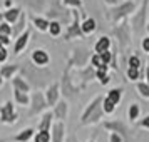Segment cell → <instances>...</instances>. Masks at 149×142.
Segmentation results:
<instances>
[{
	"label": "cell",
	"mask_w": 149,
	"mask_h": 142,
	"mask_svg": "<svg viewBox=\"0 0 149 142\" xmlns=\"http://www.w3.org/2000/svg\"><path fill=\"white\" fill-rule=\"evenodd\" d=\"M101 104H102V99L101 97H95L94 102L87 107V110L84 112L82 115V124H89V122H95L101 119L102 115V110H101Z\"/></svg>",
	"instance_id": "cell-1"
},
{
	"label": "cell",
	"mask_w": 149,
	"mask_h": 142,
	"mask_svg": "<svg viewBox=\"0 0 149 142\" xmlns=\"http://www.w3.org/2000/svg\"><path fill=\"white\" fill-rule=\"evenodd\" d=\"M15 119H17V114L14 112L12 102H5V105L0 109V121L3 124H14Z\"/></svg>",
	"instance_id": "cell-2"
},
{
	"label": "cell",
	"mask_w": 149,
	"mask_h": 142,
	"mask_svg": "<svg viewBox=\"0 0 149 142\" xmlns=\"http://www.w3.org/2000/svg\"><path fill=\"white\" fill-rule=\"evenodd\" d=\"M129 12H134V5H132L131 2H126V3H122V7L111 10V12H109V17H111L112 20H119L121 17L127 15Z\"/></svg>",
	"instance_id": "cell-3"
},
{
	"label": "cell",
	"mask_w": 149,
	"mask_h": 142,
	"mask_svg": "<svg viewBox=\"0 0 149 142\" xmlns=\"http://www.w3.org/2000/svg\"><path fill=\"white\" fill-rule=\"evenodd\" d=\"M47 105V100H44V95L40 92H37L34 94L32 97V109H30V114H39L40 110H44Z\"/></svg>",
	"instance_id": "cell-4"
},
{
	"label": "cell",
	"mask_w": 149,
	"mask_h": 142,
	"mask_svg": "<svg viewBox=\"0 0 149 142\" xmlns=\"http://www.w3.org/2000/svg\"><path fill=\"white\" fill-rule=\"evenodd\" d=\"M29 37H30V32H29V30H25L24 34H20L19 37H17V42H15V47H14V54L15 55H19L24 48L27 47Z\"/></svg>",
	"instance_id": "cell-5"
},
{
	"label": "cell",
	"mask_w": 149,
	"mask_h": 142,
	"mask_svg": "<svg viewBox=\"0 0 149 142\" xmlns=\"http://www.w3.org/2000/svg\"><path fill=\"white\" fill-rule=\"evenodd\" d=\"M72 17H74V24L70 25L69 32L65 34V39H70V37H74V35L82 37V28L77 27V25H79V14H77V12H72Z\"/></svg>",
	"instance_id": "cell-6"
},
{
	"label": "cell",
	"mask_w": 149,
	"mask_h": 142,
	"mask_svg": "<svg viewBox=\"0 0 149 142\" xmlns=\"http://www.w3.org/2000/svg\"><path fill=\"white\" fill-rule=\"evenodd\" d=\"M32 60H34V64H37V65H45L49 62V55H47L45 50H34Z\"/></svg>",
	"instance_id": "cell-7"
},
{
	"label": "cell",
	"mask_w": 149,
	"mask_h": 142,
	"mask_svg": "<svg viewBox=\"0 0 149 142\" xmlns=\"http://www.w3.org/2000/svg\"><path fill=\"white\" fill-rule=\"evenodd\" d=\"M57 97H59V85L55 84L52 87H49V90H47V97H45L47 105H54L55 102H57Z\"/></svg>",
	"instance_id": "cell-8"
},
{
	"label": "cell",
	"mask_w": 149,
	"mask_h": 142,
	"mask_svg": "<svg viewBox=\"0 0 149 142\" xmlns=\"http://www.w3.org/2000/svg\"><path fill=\"white\" fill-rule=\"evenodd\" d=\"M52 142H62L64 139V124L62 122H57L54 124V129H52Z\"/></svg>",
	"instance_id": "cell-9"
},
{
	"label": "cell",
	"mask_w": 149,
	"mask_h": 142,
	"mask_svg": "<svg viewBox=\"0 0 149 142\" xmlns=\"http://www.w3.org/2000/svg\"><path fill=\"white\" fill-rule=\"evenodd\" d=\"M20 17V10L19 8H8L7 12L3 14V19L8 22V24H14V22H17V19Z\"/></svg>",
	"instance_id": "cell-10"
},
{
	"label": "cell",
	"mask_w": 149,
	"mask_h": 142,
	"mask_svg": "<svg viewBox=\"0 0 149 142\" xmlns=\"http://www.w3.org/2000/svg\"><path fill=\"white\" fill-rule=\"evenodd\" d=\"M14 97H15V100L19 102L20 105H27L29 102H30L27 92H22V90H19V89H14Z\"/></svg>",
	"instance_id": "cell-11"
},
{
	"label": "cell",
	"mask_w": 149,
	"mask_h": 142,
	"mask_svg": "<svg viewBox=\"0 0 149 142\" xmlns=\"http://www.w3.org/2000/svg\"><path fill=\"white\" fill-rule=\"evenodd\" d=\"M12 84H14V89H19L22 92H29V89H30V85L24 79H20V77H14L12 79Z\"/></svg>",
	"instance_id": "cell-12"
},
{
	"label": "cell",
	"mask_w": 149,
	"mask_h": 142,
	"mask_svg": "<svg viewBox=\"0 0 149 142\" xmlns=\"http://www.w3.org/2000/svg\"><path fill=\"white\" fill-rule=\"evenodd\" d=\"M19 69H20L19 65H5V67H2V70H0V75H2L3 79H10Z\"/></svg>",
	"instance_id": "cell-13"
},
{
	"label": "cell",
	"mask_w": 149,
	"mask_h": 142,
	"mask_svg": "<svg viewBox=\"0 0 149 142\" xmlns=\"http://www.w3.org/2000/svg\"><path fill=\"white\" fill-rule=\"evenodd\" d=\"M25 22H27V15L20 14V17L17 19V25L14 27V32H12V34L14 35H20V32L24 30V27H25Z\"/></svg>",
	"instance_id": "cell-14"
},
{
	"label": "cell",
	"mask_w": 149,
	"mask_h": 142,
	"mask_svg": "<svg viewBox=\"0 0 149 142\" xmlns=\"http://www.w3.org/2000/svg\"><path fill=\"white\" fill-rule=\"evenodd\" d=\"M32 135H34V129H25V130H22L20 134L15 135V141L17 142H27Z\"/></svg>",
	"instance_id": "cell-15"
},
{
	"label": "cell",
	"mask_w": 149,
	"mask_h": 142,
	"mask_svg": "<svg viewBox=\"0 0 149 142\" xmlns=\"http://www.w3.org/2000/svg\"><path fill=\"white\" fill-rule=\"evenodd\" d=\"M142 25H144V5H142V8L139 10V14L134 17V27L137 32H141Z\"/></svg>",
	"instance_id": "cell-16"
},
{
	"label": "cell",
	"mask_w": 149,
	"mask_h": 142,
	"mask_svg": "<svg viewBox=\"0 0 149 142\" xmlns=\"http://www.w3.org/2000/svg\"><path fill=\"white\" fill-rule=\"evenodd\" d=\"M109 44H111V40H109L107 37H102L101 40L95 44V52H99V54H102L104 50H107L109 48Z\"/></svg>",
	"instance_id": "cell-17"
},
{
	"label": "cell",
	"mask_w": 149,
	"mask_h": 142,
	"mask_svg": "<svg viewBox=\"0 0 149 142\" xmlns=\"http://www.w3.org/2000/svg\"><path fill=\"white\" fill-rule=\"evenodd\" d=\"M55 115L59 119H65V115H67V104L65 102H61L55 105Z\"/></svg>",
	"instance_id": "cell-18"
},
{
	"label": "cell",
	"mask_w": 149,
	"mask_h": 142,
	"mask_svg": "<svg viewBox=\"0 0 149 142\" xmlns=\"http://www.w3.org/2000/svg\"><path fill=\"white\" fill-rule=\"evenodd\" d=\"M81 28H82V32H84V34H91V32H94V30H95V20H94V19H87V20L82 24Z\"/></svg>",
	"instance_id": "cell-19"
},
{
	"label": "cell",
	"mask_w": 149,
	"mask_h": 142,
	"mask_svg": "<svg viewBox=\"0 0 149 142\" xmlns=\"http://www.w3.org/2000/svg\"><path fill=\"white\" fill-rule=\"evenodd\" d=\"M75 57H74V62L77 65H84L86 64V59H87V52L86 50H75Z\"/></svg>",
	"instance_id": "cell-20"
},
{
	"label": "cell",
	"mask_w": 149,
	"mask_h": 142,
	"mask_svg": "<svg viewBox=\"0 0 149 142\" xmlns=\"http://www.w3.org/2000/svg\"><path fill=\"white\" fill-rule=\"evenodd\" d=\"M34 24H35V27L39 28L40 32H45V30H49V25H50V24H49L45 19H37V17L34 19Z\"/></svg>",
	"instance_id": "cell-21"
},
{
	"label": "cell",
	"mask_w": 149,
	"mask_h": 142,
	"mask_svg": "<svg viewBox=\"0 0 149 142\" xmlns=\"http://www.w3.org/2000/svg\"><path fill=\"white\" fill-rule=\"evenodd\" d=\"M106 129H114V130H117L119 134H126V127L122 125L121 122H109V124H106Z\"/></svg>",
	"instance_id": "cell-22"
},
{
	"label": "cell",
	"mask_w": 149,
	"mask_h": 142,
	"mask_svg": "<svg viewBox=\"0 0 149 142\" xmlns=\"http://www.w3.org/2000/svg\"><path fill=\"white\" fill-rule=\"evenodd\" d=\"M50 121H52V114L49 112V114L44 115V119H42V122H40V125H39V129H40V130H49Z\"/></svg>",
	"instance_id": "cell-23"
},
{
	"label": "cell",
	"mask_w": 149,
	"mask_h": 142,
	"mask_svg": "<svg viewBox=\"0 0 149 142\" xmlns=\"http://www.w3.org/2000/svg\"><path fill=\"white\" fill-rule=\"evenodd\" d=\"M12 32H14V27H12L8 22H2V24H0V34L12 35Z\"/></svg>",
	"instance_id": "cell-24"
},
{
	"label": "cell",
	"mask_w": 149,
	"mask_h": 142,
	"mask_svg": "<svg viewBox=\"0 0 149 142\" xmlns=\"http://www.w3.org/2000/svg\"><path fill=\"white\" fill-rule=\"evenodd\" d=\"M49 141H50L49 130H40L39 134L35 135V142H49Z\"/></svg>",
	"instance_id": "cell-25"
},
{
	"label": "cell",
	"mask_w": 149,
	"mask_h": 142,
	"mask_svg": "<svg viewBox=\"0 0 149 142\" xmlns=\"http://www.w3.org/2000/svg\"><path fill=\"white\" fill-rule=\"evenodd\" d=\"M49 32H50V35L57 37V35L61 34V24H59V22H50V25H49Z\"/></svg>",
	"instance_id": "cell-26"
},
{
	"label": "cell",
	"mask_w": 149,
	"mask_h": 142,
	"mask_svg": "<svg viewBox=\"0 0 149 142\" xmlns=\"http://www.w3.org/2000/svg\"><path fill=\"white\" fill-rule=\"evenodd\" d=\"M121 92H122V90H119V89H112V90L109 92L107 97H109L112 102H116V104H117V102L121 100Z\"/></svg>",
	"instance_id": "cell-27"
},
{
	"label": "cell",
	"mask_w": 149,
	"mask_h": 142,
	"mask_svg": "<svg viewBox=\"0 0 149 142\" xmlns=\"http://www.w3.org/2000/svg\"><path fill=\"white\" fill-rule=\"evenodd\" d=\"M114 105H116V102H112L111 99H109V97L106 99V100H104V110H106L107 114L114 112Z\"/></svg>",
	"instance_id": "cell-28"
},
{
	"label": "cell",
	"mask_w": 149,
	"mask_h": 142,
	"mask_svg": "<svg viewBox=\"0 0 149 142\" xmlns=\"http://www.w3.org/2000/svg\"><path fill=\"white\" fill-rule=\"evenodd\" d=\"M137 115H139V105H137V104H132L131 109H129V119H132V121H134Z\"/></svg>",
	"instance_id": "cell-29"
},
{
	"label": "cell",
	"mask_w": 149,
	"mask_h": 142,
	"mask_svg": "<svg viewBox=\"0 0 149 142\" xmlns=\"http://www.w3.org/2000/svg\"><path fill=\"white\" fill-rule=\"evenodd\" d=\"M92 65H94V67H102V65H107V64H106V62L102 60V57L101 55H94V57H92Z\"/></svg>",
	"instance_id": "cell-30"
},
{
	"label": "cell",
	"mask_w": 149,
	"mask_h": 142,
	"mask_svg": "<svg viewBox=\"0 0 149 142\" xmlns=\"http://www.w3.org/2000/svg\"><path fill=\"white\" fill-rule=\"evenodd\" d=\"M137 89H139V92H141L144 97H148V99H149V85H146V84H139Z\"/></svg>",
	"instance_id": "cell-31"
},
{
	"label": "cell",
	"mask_w": 149,
	"mask_h": 142,
	"mask_svg": "<svg viewBox=\"0 0 149 142\" xmlns=\"http://www.w3.org/2000/svg\"><path fill=\"white\" fill-rule=\"evenodd\" d=\"M137 75H139V72H137V69H136V67H129V70H127V77L131 79V80H134V79H137Z\"/></svg>",
	"instance_id": "cell-32"
},
{
	"label": "cell",
	"mask_w": 149,
	"mask_h": 142,
	"mask_svg": "<svg viewBox=\"0 0 149 142\" xmlns=\"http://www.w3.org/2000/svg\"><path fill=\"white\" fill-rule=\"evenodd\" d=\"M141 65V60H139V57H131L129 59V67H139Z\"/></svg>",
	"instance_id": "cell-33"
},
{
	"label": "cell",
	"mask_w": 149,
	"mask_h": 142,
	"mask_svg": "<svg viewBox=\"0 0 149 142\" xmlns=\"http://www.w3.org/2000/svg\"><path fill=\"white\" fill-rule=\"evenodd\" d=\"M7 57H8V52H7V48H5V45H3V47L0 48V62H5Z\"/></svg>",
	"instance_id": "cell-34"
},
{
	"label": "cell",
	"mask_w": 149,
	"mask_h": 142,
	"mask_svg": "<svg viewBox=\"0 0 149 142\" xmlns=\"http://www.w3.org/2000/svg\"><path fill=\"white\" fill-rule=\"evenodd\" d=\"M101 57H102V60L106 62V64H109V60H111V52L109 50H104L101 54Z\"/></svg>",
	"instance_id": "cell-35"
},
{
	"label": "cell",
	"mask_w": 149,
	"mask_h": 142,
	"mask_svg": "<svg viewBox=\"0 0 149 142\" xmlns=\"http://www.w3.org/2000/svg\"><path fill=\"white\" fill-rule=\"evenodd\" d=\"M0 42H2L3 45H8V44H10V35H3V34H0Z\"/></svg>",
	"instance_id": "cell-36"
},
{
	"label": "cell",
	"mask_w": 149,
	"mask_h": 142,
	"mask_svg": "<svg viewBox=\"0 0 149 142\" xmlns=\"http://www.w3.org/2000/svg\"><path fill=\"white\" fill-rule=\"evenodd\" d=\"M64 3H67V5H74V7H81V0H64Z\"/></svg>",
	"instance_id": "cell-37"
},
{
	"label": "cell",
	"mask_w": 149,
	"mask_h": 142,
	"mask_svg": "<svg viewBox=\"0 0 149 142\" xmlns=\"http://www.w3.org/2000/svg\"><path fill=\"white\" fill-rule=\"evenodd\" d=\"M142 48H144L146 52H149V37H148V39H144V40H142Z\"/></svg>",
	"instance_id": "cell-38"
},
{
	"label": "cell",
	"mask_w": 149,
	"mask_h": 142,
	"mask_svg": "<svg viewBox=\"0 0 149 142\" xmlns=\"http://www.w3.org/2000/svg\"><path fill=\"white\" fill-rule=\"evenodd\" d=\"M111 142H121V137L117 135V132H114V134L111 135Z\"/></svg>",
	"instance_id": "cell-39"
},
{
	"label": "cell",
	"mask_w": 149,
	"mask_h": 142,
	"mask_svg": "<svg viewBox=\"0 0 149 142\" xmlns=\"http://www.w3.org/2000/svg\"><path fill=\"white\" fill-rule=\"evenodd\" d=\"M142 125H144V127H149V117H146V119L142 121Z\"/></svg>",
	"instance_id": "cell-40"
},
{
	"label": "cell",
	"mask_w": 149,
	"mask_h": 142,
	"mask_svg": "<svg viewBox=\"0 0 149 142\" xmlns=\"http://www.w3.org/2000/svg\"><path fill=\"white\" fill-rule=\"evenodd\" d=\"M12 5V0H5V7H10Z\"/></svg>",
	"instance_id": "cell-41"
},
{
	"label": "cell",
	"mask_w": 149,
	"mask_h": 142,
	"mask_svg": "<svg viewBox=\"0 0 149 142\" xmlns=\"http://www.w3.org/2000/svg\"><path fill=\"white\" fill-rule=\"evenodd\" d=\"M106 2H107V3H117L119 0H106Z\"/></svg>",
	"instance_id": "cell-42"
},
{
	"label": "cell",
	"mask_w": 149,
	"mask_h": 142,
	"mask_svg": "<svg viewBox=\"0 0 149 142\" xmlns=\"http://www.w3.org/2000/svg\"><path fill=\"white\" fill-rule=\"evenodd\" d=\"M2 84H3V77L0 75V87H2Z\"/></svg>",
	"instance_id": "cell-43"
},
{
	"label": "cell",
	"mask_w": 149,
	"mask_h": 142,
	"mask_svg": "<svg viewBox=\"0 0 149 142\" xmlns=\"http://www.w3.org/2000/svg\"><path fill=\"white\" fill-rule=\"evenodd\" d=\"M2 20H3V14H0V24H2Z\"/></svg>",
	"instance_id": "cell-44"
},
{
	"label": "cell",
	"mask_w": 149,
	"mask_h": 142,
	"mask_svg": "<svg viewBox=\"0 0 149 142\" xmlns=\"http://www.w3.org/2000/svg\"><path fill=\"white\" fill-rule=\"evenodd\" d=\"M148 80H149V67H148Z\"/></svg>",
	"instance_id": "cell-45"
},
{
	"label": "cell",
	"mask_w": 149,
	"mask_h": 142,
	"mask_svg": "<svg viewBox=\"0 0 149 142\" xmlns=\"http://www.w3.org/2000/svg\"><path fill=\"white\" fill-rule=\"evenodd\" d=\"M69 142H75V141H74V139H69Z\"/></svg>",
	"instance_id": "cell-46"
},
{
	"label": "cell",
	"mask_w": 149,
	"mask_h": 142,
	"mask_svg": "<svg viewBox=\"0 0 149 142\" xmlns=\"http://www.w3.org/2000/svg\"><path fill=\"white\" fill-rule=\"evenodd\" d=\"M2 47H3V44H2V42H0V48H2Z\"/></svg>",
	"instance_id": "cell-47"
}]
</instances>
